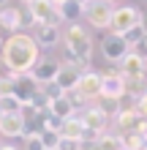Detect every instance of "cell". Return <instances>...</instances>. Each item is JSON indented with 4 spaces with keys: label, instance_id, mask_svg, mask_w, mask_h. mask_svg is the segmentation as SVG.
Wrapping results in <instances>:
<instances>
[{
    "label": "cell",
    "instance_id": "6da1fadb",
    "mask_svg": "<svg viewBox=\"0 0 147 150\" xmlns=\"http://www.w3.org/2000/svg\"><path fill=\"white\" fill-rule=\"evenodd\" d=\"M38 57H41V47L27 33H14V36H8L3 41V49H0V60H3L16 76L30 74V68L38 63Z\"/></svg>",
    "mask_w": 147,
    "mask_h": 150
},
{
    "label": "cell",
    "instance_id": "7a4b0ae2",
    "mask_svg": "<svg viewBox=\"0 0 147 150\" xmlns=\"http://www.w3.org/2000/svg\"><path fill=\"white\" fill-rule=\"evenodd\" d=\"M142 22V11L134 6H115V11H112V33H117V36H123L125 30L136 28V25Z\"/></svg>",
    "mask_w": 147,
    "mask_h": 150
},
{
    "label": "cell",
    "instance_id": "3957f363",
    "mask_svg": "<svg viewBox=\"0 0 147 150\" xmlns=\"http://www.w3.org/2000/svg\"><path fill=\"white\" fill-rule=\"evenodd\" d=\"M112 11H115V6L106 3V0H90L87 6L82 8V16L87 19L93 28H109L112 25Z\"/></svg>",
    "mask_w": 147,
    "mask_h": 150
},
{
    "label": "cell",
    "instance_id": "277c9868",
    "mask_svg": "<svg viewBox=\"0 0 147 150\" xmlns=\"http://www.w3.org/2000/svg\"><path fill=\"white\" fill-rule=\"evenodd\" d=\"M27 11L33 16V22L36 25H63V19H60V8L52 3V0H33V3L27 6Z\"/></svg>",
    "mask_w": 147,
    "mask_h": 150
},
{
    "label": "cell",
    "instance_id": "5b68a950",
    "mask_svg": "<svg viewBox=\"0 0 147 150\" xmlns=\"http://www.w3.org/2000/svg\"><path fill=\"white\" fill-rule=\"evenodd\" d=\"M36 93H38V85L33 82L30 74H19V76L11 82V96L22 104V109H30V104H33V98H36Z\"/></svg>",
    "mask_w": 147,
    "mask_h": 150
},
{
    "label": "cell",
    "instance_id": "8992f818",
    "mask_svg": "<svg viewBox=\"0 0 147 150\" xmlns=\"http://www.w3.org/2000/svg\"><path fill=\"white\" fill-rule=\"evenodd\" d=\"M57 71H60V60H55V57H38V63L30 68V76H33V82H36L38 87H44V85H49V82L57 79Z\"/></svg>",
    "mask_w": 147,
    "mask_h": 150
},
{
    "label": "cell",
    "instance_id": "52a82bcc",
    "mask_svg": "<svg viewBox=\"0 0 147 150\" xmlns=\"http://www.w3.org/2000/svg\"><path fill=\"white\" fill-rule=\"evenodd\" d=\"M125 96V79L120 71H106L101 74V98H112V101H120Z\"/></svg>",
    "mask_w": 147,
    "mask_h": 150
},
{
    "label": "cell",
    "instance_id": "ba28073f",
    "mask_svg": "<svg viewBox=\"0 0 147 150\" xmlns=\"http://www.w3.org/2000/svg\"><path fill=\"white\" fill-rule=\"evenodd\" d=\"M128 52H131V47L125 44L123 36H117V33H109V36H103L101 41V55L109 60V63H120Z\"/></svg>",
    "mask_w": 147,
    "mask_h": 150
},
{
    "label": "cell",
    "instance_id": "9c48e42d",
    "mask_svg": "<svg viewBox=\"0 0 147 150\" xmlns=\"http://www.w3.org/2000/svg\"><path fill=\"white\" fill-rule=\"evenodd\" d=\"M76 115L82 117L84 128L96 131V134H106V128H109V115L103 112L98 104H93V107H84L82 112H76Z\"/></svg>",
    "mask_w": 147,
    "mask_h": 150
},
{
    "label": "cell",
    "instance_id": "30bf717a",
    "mask_svg": "<svg viewBox=\"0 0 147 150\" xmlns=\"http://www.w3.org/2000/svg\"><path fill=\"white\" fill-rule=\"evenodd\" d=\"M76 90L82 93L84 101H96V98H101V74H96V71H84V74L79 76Z\"/></svg>",
    "mask_w": 147,
    "mask_h": 150
},
{
    "label": "cell",
    "instance_id": "8fae6325",
    "mask_svg": "<svg viewBox=\"0 0 147 150\" xmlns=\"http://www.w3.org/2000/svg\"><path fill=\"white\" fill-rule=\"evenodd\" d=\"M36 28V44L41 49H49V47H57L60 41H63V33H60L57 25H33Z\"/></svg>",
    "mask_w": 147,
    "mask_h": 150
},
{
    "label": "cell",
    "instance_id": "7c38bea8",
    "mask_svg": "<svg viewBox=\"0 0 147 150\" xmlns=\"http://www.w3.org/2000/svg\"><path fill=\"white\" fill-rule=\"evenodd\" d=\"M22 25V8L16 6H6L3 11H0V30H6L8 36H14V33H19Z\"/></svg>",
    "mask_w": 147,
    "mask_h": 150
},
{
    "label": "cell",
    "instance_id": "4fadbf2b",
    "mask_svg": "<svg viewBox=\"0 0 147 150\" xmlns=\"http://www.w3.org/2000/svg\"><path fill=\"white\" fill-rule=\"evenodd\" d=\"M144 71H147V63H144L139 55H134V52H128V55L120 60V74H123V79L144 76Z\"/></svg>",
    "mask_w": 147,
    "mask_h": 150
},
{
    "label": "cell",
    "instance_id": "5bb4252c",
    "mask_svg": "<svg viewBox=\"0 0 147 150\" xmlns=\"http://www.w3.org/2000/svg\"><path fill=\"white\" fill-rule=\"evenodd\" d=\"M0 137H25V112L3 115V120H0Z\"/></svg>",
    "mask_w": 147,
    "mask_h": 150
},
{
    "label": "cell",
    "instance_id": "9a60e30c",
    "mask_svg": "<svg viewBox=\"0 0 147 150\" xmlns=\"http://www.w3.org/2000/svg\"><path fill=\"white\" fill-rule=\"evenodd\" d=\"M79 71L76 68H68V66H63L60 63V71H57V79H55V85L60 87L63 93H68V90H76V85H79Z\"/></svg>",
    "mask_w": 147,
    "mask_h": 150
},
{
    "label": "cell",
    "instance_id": "2e32d148",
    "mask_svg": "<svg viewBox=\"0 0 147 150\" xmlns=\"http://www.w3.org/2000/svg\"><path fill=\"white\" fill-rule=\"evenodd\" d=\"M46 112L52 115V117H57L60 123L76 115V109L71 107V101H68L65 96H60V98H52V101H49V109H46Z\"/></svg>",
    "mask_w": 147,
    "mask_h": 150
},
{
    "label": "cell",
    "instance_id": "e0dca14e",
    "mask_svg": "<svg viewBox=\"0 0 147 150\" xmlns=\"http://www.w3.org/2000/svg\"><path fill=\"white\" fill-rule=\"evenodd\" d=\"M82 131H84V123L79 115H74V117L63 120V126H60V137L65 139H82Z\"/></svg>",
    "mask_w": 147,
    "mask_h": 150
},
{
    "label": "cell",
    "instance_id": "ac0fdd59",
    "mask_svg": "<svg viewBox=\"0 0 147 150\" xmlns=\"http://www.w3.org/2000/svg\"><path fill=\"white\" fill-rule=\"evenodd\" d=\"M84 38H90V36H87V30H84L79 22H76V25H68L65 33H63V44H65V47H76V44H82Z\"/></svg>",
    "mask_w": 147,
    "mask_h": 150
},
{
    "label": "cell",
    "instance_id": "d6986e66",
    "mask_svg": "<svg viewBox=\"0 0 147 150\" xmlns=\"http://www.w3.org/2000/svg\"><path fill=\"white\" fill-rule=\"evenodd\" d=\"M79 16H82V6L76 3V0H68V3L60 6V19H63V22L76 25V22H79Z\"/></svg>",
    "mask_w": 147,
    "mask_h": 150
},
{
    "label": "cell",
    "instance_id": "ffe728a7",
    "mask_svg": "<svg viewBox=\"0 0 147 150\" xmlns=\"http://www.w3.org/2000/svg\"><path fill=\"white\" fill-rule=\"evenodd\" d=\"M147 93V76H136V79H125V96L128 98H142Z\"/></svg>",
    "mask_w": 147,
    "mask_h": 150
},
{
    "label": "cell",
    "instance_id": "44dd1931",
    "mask_svg": "<svg viewBox=\"0 0 147 150\" xmlns=\"http://www.w3.org/2000/svg\"><path fill=\"white\" fill-rule=\"evenodd\" d=\"M136 120H139V115H136L134 109H131V112H117V115H115V123H117L120 134H125V131H134V128H136Z\"/></svg>",
    "mask_w": 147,
    "mask_h": 150
},
{
    "label": "cell",
    "instance_id": "7402d4cb",
    "mask_svg": "<svg viewBox=\"0 0 147 150\" xmlns=\"http://www.w3.org/2000/svg\"><path fill=\"white\" fill-rule=\"evenodd\" d=\"M98 150H123V142H120V134H101L98 142H96Z\"/></svg>",
    "mask_w": 147,
    "mask_h": 150
},
{
    "label": "cell",
    "instance_id": "603a6c76",
    "mask_svg": "<svg viewBox=\"0 0 147 150\" xmlns=\"http://www.w3.org/2000/svg\"><path fill=\"white\" fill-rule=\"evenodd\" d=\"M0 112L3 115H14V112H25L22 104L14 98L11 93H0Z\"/></svg>",
    "mask_w": 147,
    "mask_h": 150
},
{
    "label": "cell",
    "instance_id": "cb8c5ba5",
    "mask_svg": "<svg viewBox=\"0 0 147 150\" xmlns=\"http://www.w3.org/2000/svg\"><path fill=\"white\" fill-rule=\"evenodd\" d=\"M120 142H123V150H142L144 139L136 131H125V134H120Z\"/></svg>",
    "mask_w": 147,
    "mask_h": 150
},
{
    "label": "cell",
    "instance_id": "d4e9b609",
    "mask_svg": "<svg viewBox=\"0 0 147 150\" xmlns=\"http://www.w3.org/2000/svg\"><path fill=\"white\" fill-rule=\"evenodd\" d=\"M123 38H125V44H128V47H136V44H139L142 38H144V30H142V25H136V28H131V30H125L123 33Z\"/></svg>",
    "mask_w": 147,
    "mask_h": 150
},
{
    "label": "cell",
    "instance_id": "484cf974",
    "mask_svg": "<svg viewBox=\"0 0 147 150\" xmlns=\"http://www.w3.org/2000/svg\"><path fill=\"white\" fill-rule=\"evenodd\" d=\"M38 137H41V142H44L46 150H57V145H60V134H57V131H46L44 128Z\"/></svg>",
    "mask_w": 147,
    "mask_h": 150
},
{
    "label": "cell",
    "instance_id": "4316f807",
    "mask_svg": "<svg viewBox=\"0 0 147 150\" xmlns=\"http://www.w3.org/2000/svg\"><path fill=\"white\" fill-rule=\"evenodd\" d=\"M63 96H65L68 101H71V107H74L76 112H79V109L84 107V104H87V101L82 98V93H79V90H68V93H63Z\"/></svg>",
    "mask_w": 147,
    "mask_h": 150
},
{
    "label": "cell",
    "instance_id": "83f0119b",
    "mask_svg": "<svg viewBox=\"0 0 147 150\" xmlns=\"http://www.w3.org/2000/svg\"><path fill=\"white\" fill-rule=\"evenodd\" d=\"M98 107L106 112V115H117V112H120V104L112 101V98H98Z\"/></svg>",
    "mask_w": 147,
    "mask_h": 150
},
{
    "label": "cell",
    "instance_id": "f1b7e54d",
    "mask_svg": "<svg viewBox=\"0 0 147 150\" xmlns=\"http://www.w3.org/2000/svg\"><path fill=\"white\" fill-rule=\"evenodd\" d=\"M57 150H82V142H79V139H65V137H60Z\"/></svg>",
    "mask_w": 147,
    "mask_h": 150
},
{
    "label": "cell",
    "instance_id": "f546056e",
    "mask_svg": "<svg viewBox=\"0 0 147 150\" xmlns=\"http://www.w3.org/2000/svg\"><path fill=\"white\" fill-rule=\"evenodd\" d=\"M25 150H46L44 142H41V137H25Z\"/></svg>",
    "mask_w": 147,
    "mask_h": 150
},
{
    "label": "cell",
    "instance_id": "4dcf8cb0",
    "mask_svg": "<svg viewBox=\"0 0 147 150\" xmlns=\"http://www.w3.org/2000/svg\"><path fill=\"white\" fill-rule=\"evenodd\" d=\"M134 109H136V115H139V117H144V120H147V93L142 96V98H136Z\"/></svg>",
    "mask_w": 147,
    "mask_h": 150
},
{
    "label": "cell",
    "instance_id": "1f68e13d",
    "mask_svg": "<svg viewBox=\"0 0 147 150\" xmlns=\"http://www.w3.org/2000/svg\"><path fill=\"white\" fill-rule=\"evenodd\" d=\"M131 52H134V55H139V57L144 60V63H147V36H144V38H142L139 44H136V47H134Z\"/></svg>",
    "mask_w": 147,
    "mask_h": 150
},
{
    "label": "cell",
    "instance_id": "d6a6232c",
    "mask_svg": "<svg viewBox=\"0 0 147 150\" xmlns=\"http://www.w3.org/2000/svg\"><path fill=\"white\" fill-rule=\"evenodd\" d=\"M139 25H142V30H144V36H147V11L142 14V22H139Z\"/></svg>",
    "mask_w": 147,
    "mask_h": 150
},
{
    "label": "cell",
    "instance_id": "836d02e7",
    "mask_svg": "<svg viewBox=\"0 0 147 150\" xmlns=\"http://www.w3.org/2000/svg\"><path fill=\"white\" fill-rule=\"evenodd\" d=\"M0 150H19V147H14V145H0Z\"/></svg>",
    "mask_w": 147,
    "mask_h": 150
},
{
    "label": "cell",
    "instance_id": "e575fe53",
    "mask_svg": "<svg viewBox=\"0 0 147 150\" xmlns=\"http://www.w3.org/2000/svg\"><path fill=\"white\" fill-rule=\"evenodd\" d=\"M52 3H55V6L60 8V6H63V3H68V0H52Z\"/></svg>",
    "mask_w": 147,
    "mask_h": 150
},
{
    "label": "cell",
    "instance_id": "d590c367",
    "mask_svg": "<svg viewBox=\"0 0 147 150\" xmlns=\"http://www.w3.org/2000/svg\"><path fill=\"white\" fill-rule=\"evenodd\" d=\"M8 6V0H0V11H3V8Z\"/></svg>",
    "mask_w": 147,
    "mask_h": 150
},
{
    "label": "cell",
    "instance_id": "8d00e7d4",
    "mask_svg": "<svg viewBox=\"0 0 147 150\" xmlns=\"http://www.w3.org/2000/svg\"><path fill=\"white\" fill-rule=\"evenodd\" d=\"M19 3H25V6H30V3H33V0H19Z\"/></svg>",
    "mask_w": 147,
    "mask_h": 150
},
{
    "label": "cell",
    "instance_id": "74e56055",
    "mask_svg": "<svg viewBox=\"0 0 147 150\" xmlns=\"http://www.w3.org/2000/svg\"><path fill=\"white\" fill-rule=\"evenodd\" d=\"M142 150H147V137H144V145H142Z\"/></svg>",
    "mask_w": 147,
    "mask_h": 150
},
{
    "label": "cell",
    "instance_id": "f35d334b",
    "mask_svg": "<svg viewBox=\"0 0 147 150\" xmlns=\"http://www.w3.org/2000/svg\"><path fill=\"white\" fill-rule=\"evenodd\" d=\"M0 49H3V41H0Z\"/></svg>",
    "mask_w": 147,
    "mask_h": 150
},
{
    "label": "cell",
    "instance_id": "ab89813d",
    "mask_svg": "<svg viewBox=\"0 0 147 150\" xmlns=\"http://www.w3.org/2000/svg\"><path fill=\"white\" fill-rule=\"evenodd\" d=\"M0 120H3V112H0Z\"/></svg>",
    "mask_w": 147,
    "mask_h": 150
},
{
    "label": "cell",
    "instance_id": "60d3db41",
    "mask_svg": "<svg viewBox=\"0 0 147 150\" xmlns=\"http://www.w3.org/2000/svg\"><path fill=\"white\" fill-rule=\"evenodd\" d=\"M0 145H3V142H0Z\"/></svg>",
    "mask_w": 147,
    "mask_h": 150
}]
</instances>
